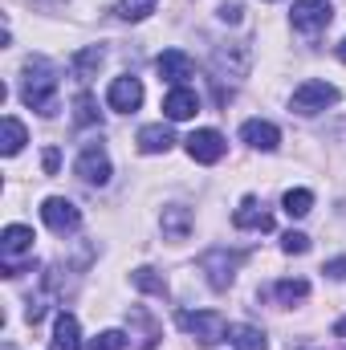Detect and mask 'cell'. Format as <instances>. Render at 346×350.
Wrapping results in <instances>:
<instances>
[{"instance_id":"6da1fadb","label":"cell","mask_w":346,"mask_h":350,"mask_svg":"<svg viewBox=\"0 0 346 350\" xmlns=\"http://www.w3.org/2000/svg\"><path fill=\"white\" fill-rule=\"evenodd\" d=\"M21 98H25V106L37 110V114H53V110H57V70H53L45 57H33V62L25 66Z\"/></svg>"},{"instance_id":"7a4b0ae2","label":"cell","mask_w":346,"mask_h":350,"mask_svg":"<svg viewBox=\"0 0 346 350\" xmlns=\"http://www.w3.org/2000/svg\"><path fill=\"white\" fill-rule=\"evenodd\" d=\"M175 322H179V330L191 334L200 347H216V342L228 338V322H224V314H216V310H179Z\"/></svg>"},{"instance_id":"3957f363","label":"cell","mask_w":346,"mask_h":350,"mask_svg":"<svg viewBox=\"0 0 346 350\" xmlns=\"http://www.w3.org/2000/svg\"><path fill=\"white\" fill-rule=\"evenodd\" d=\"M334 102H338V86L310 78V82H302V86L293 90V98H289V110L310 118V114H322V110H330Z\"/></svg>"},{"instance_id":"277c9868","label":"cell","mask_w":346,"mask_h":350,"mask_svg":"<svg viewBox=\"0 0 346 350\" xmlns=\"http://www.w3.org/2000/svg\"><path fill=\"white\" fill-rule=\"evenodd\" d=\"M245 265V253H228V249H208L200 257V269L208 273V285L212 289H228L237 281V269Z\"/></svg>"},{"instance_id":"5b68a950","label":"cell","mask_w":346,"mask_h":350,"mask_svg":"<svg viewBox=\"0 0 346 350\" xmlns=\"http://www.w3.org/2000/svg\"><path fill=\"white\" fill-rule=\"evenodd\" d=\"M41 220H45L57 237H66V232H78V228H82V208H78L74 200H66V196H49V200L41 204Z\"/></svg>"},{"instance_id":"8992f818","label":"cell","mask_w":346,"mask_h":350,"mask_svg":"<svg viewBox=\"0 0 346 350\" xmlns=\"http://www.w3.org/2000/svg\"><path fill=\"white\" fill-rule=\"evenodd\" d=\"M212 66L220 78H245L253 70V49L245 41H228V45H216L212 53Z\"/></svg>"},{"instance_id":"52a82bcc","label":"cell","mask_w":346,"mask_h":350,"mask_svg":"<svg viewBox=\"0 0 346 350\" xmlns=\"http://www.w3.org/2000/svg\"><path fill=\"white\" fill-rule=\"evenodd\" d=\"M293 29L297 33H318L334 21V4L330 0H293V12H289Z\"/></svg>"},{"instance_id":"ba28073f","label":"cell","mask_w":346,"mask_h":350,"mask_svg":"<svg viewBox=\"0 0 346 350\" xmlns=\"http://www.w3.org/2000/svg\"><path fill=\"white\" fill-rule=\"evenodd\" d=\"M74 175L90 183V187H102V183H110V155L98 147V143H90L82 147V155L74 159Z\"/></svg>"},{"instance_id":"9c48e42d","label":"cell","mask_w":346,"mask_h":350,"mask_svg":"<svg viewBox=\"0 0 346 350\" xmlns=\"http://www.w3.org/2000/svg\"><path fill=\"white\" fill-rule=\"evenodd\" d=\"M183 143H187V155H191L196 163H220V159H224V151H228L224 135H220V131H212V126L191 131Z\"/></svg>"},{"instance_id":"30bf717a","label":"cell","mask_w":346,"mask_h":350,"mask_svg":"<svg viewBox=\"0 0 346 350\" xmlns=\"http://www.w3.org/2000/svg\"><path fill=\"white\" fill-rule=\"evenodd\" d=\"M106 106H110V110H118V114L139 110V106H143V82H139V78H131V74L114 78L110 90H106Z\"/></svg>"},{"instance_id":"8fae6325","label":"cell","mask_w":346,"mask_h":350,"mask_svg":"<svg viewBox=\"0 0 346 350\" xmlns=\"http://www.w3.org/2000/svg\"><path fill=\"white\" fill-rule=\"evenodd\" d=\"M155 70H159V78L172 82V86H183L187 78H196V62H191L183 49H163L159 62H155Z\"/></svg>"},{"instance_id":"7c38bea8","label":"cell","mask_w":346,"mask_h":350,"mask_svg":"<svg viewBox=\"0 0 346 350\" xmlns=\"http://www.w3.org/2000/svg\"><path fill=\"white\" fill-rule=\"evenodd\" d=\"M232 224H237L241 232H273V216L261 208L257 196H245V200H241V208L232 212Z\"/></svg>"},{"instance_id":"4fadbf2b","label":"cell","mask_w":346,"mask_h":350,"mask_svg":"<svg viewBox=\"0 0 346 350\" xmlns=\"http://www.w3.org/2000/svg\"><path fill=\"white\" fill-rule=\"evenodd\" d=\"M196 110H200V98H196L187 86H172L168 90V98H163V114H168L172 122H187V118H196Z\"/></svg>"},{"instance_id":"5bb4252c","label":"cell","mask_w":346,"mask_h":350,"mask_svg":"<svg viewBox=\"0 0 346 350\" xmlns=\"http://www.w3.org/2000/svg\"><path fill=\"white\" fill-rule=\"evenodd\" d=\"M241 139H245L253 151H277V143H281V131H277L273 122H265V118H249V122L241 126Z\"/></svg>"},{"instance_id":"9a60e30c","label":"cell","mask_w":346,"mask_h":350,"mask_svg":"<svg viewBox=\"0 0 346 350\" xmlns=\"http://www.w3.org/2000/svg\"><path fill=\"white\" fill-rule=\"evenodd\" d=\"M33 228H25V224H8L4 232H0V253H4V261H16V257H25V253H33Z\"/></svg>"},{"instance_id":"2e32d148","label":"cell","mask_w":346,"mask_h":350,"mask_svg":"<svg viewBox=\"0 0 346 350\" xmlns=\"http://www.w3.org/2000/svg\"><path fill=\"white\" fill-rule=\"evenodd\" d=\"M49 350H82V326H78V318L74 314H57V322H53V338H49Z\"/></svg>"},{"instance_id":"e0dca14e","label":"cell","mask_w":346,"mask_h":350,"mask_svg":"<svg viewBox=\"0 0 346 350\" xmlns=\"http://www.w3.org/2000/svg\"><path fill=\"white\" fill-rule=\"evenodd\" d=\"M139 151L143 155H168L175 147V135H172V126H163V122H151V126H143L139 131Z\"/></svg>"},{"instance_id":"ac0fdd59","label":"cell","mask_w":346,"mask_h":350,"mask_svg":"<svg viewBox=\"0 0 346 350\" xmlns=\"http://www.w3.org/2000/svg\"><path fill=\"white\" fill-rule=\"evenodd\" d=\"M159 224H163V237H172V241H187V232H191V208H183V204H168L163 208V216H159Z\"/></svg>"},{"instance_id":"d6986e66","label":"cell","mask_w":346,"mask_h":350,"mask_svg":"<svg viewBox=\"0 0 346 350\" xmlns=\"http://www.w3.org/2000/svg\"><path fill=\"white\" fill-rule=\"evenodd\" d=\"M102 62H106V49H102V45H86L82 53H74L70 70H74V78H78V82H90V78L102 70Z\"/></svg>"},{"instance_id":"ffe728a7","label":"cell","mask_w":346,"mask_h":350,"mask_svg":"<svg viewBox=\"0 0 346 350\" xmlns=\"http://www.w3.org/2000/svg\"><path fill=\"white\" fill-rule=\"evenodd\" d=\"M228 342L237 350H269V338L261 334L257 326H245V322H232L228 326Z\"/></svg>"},{"instance_id":"44dd1931","label":"cell","mask_w":346,"mask_h":350,"mask_svg":"<svg viewBox=\"0 0 346 350\" xmlns=\"http://www.w3.org/2000/svg\"><path fill=\"white\" fill-rule=\"evenodd\" d=\"M273 293H277L281 306H293V301H306L310 297V281L306 277H285V281L273 285Z\"/></svg>"},{"instance_id":"7402d4cb","label":"cell","mask_w":346,"mask_h":350,"mask_svg":"<svg viewBox=\"0 0 346 350\" xmlns=\"http://www.w3.org/2000/svg\"><path fill=\"white\" fill-rule=\"evenodd\" d=\"M0 131H4V135H0V155H16V151H21V147L29 143V139H25V126H21V122H16L12 114H8V118L0 122Z\"/></svg>"},{"instance_id":"603a6c76","label":"cell","mask_w":346,"mask_h":350,"mask_svg":"<svg viewBox=\"0 0 346 350\" xmlns=\"http://www.w3.org/2000/svg\"><path fill=\"white\" fill-rule=\"evenodd\" d=\"M281 208H285V216L302 220V216H310V208H314V191H306V187H289L285 200H281Z\"/></svg>"},{"instance_id":"cb8c5ba5","label":"cell","mask_w":346,"mask_h":350,"mask_svg":"<svg viewBox=\"0 0 346 350\" xmlns=\"http://www.w3.org/2000/svg\"><path fill=\"white\" fill-rule=\"evenodd\" d=\"M131 285H135V289H143V293L168 297V281H163L155 269H135V273H131Z\"/></svg>"},{"instance_id":"d4e9b609","label":"cell","mask_w":346,"mask_h":350,"mask_svg":"<svg viewBox=\"0 0 346 350\" xmlns=\"http://www.w3.org/2000/svg\"><path fill=\"white\" fill-rule=\"evenodd\" d=\"M155 4L159 0H118V16L122 21H147L155 12Z\"/></svg>"},{"instance_id":"484cf974","label":"cell","mask_w":346,"mask_h":350,"mask_svg":"<svg viewBox=\"0 0 346 350\" xmlns=\"http://www.w3.org/2000/svg\"><path fill=\"white\" fill-rule=\"evenodd\" d=\"M74 122H78V126H94V122H98V102H94L90 94H78V98H74Z\"/></svg>"},{"instance_id":"4316f807","label":"cell","mask_w":346,"mask_h":350,"mask_svg":"<svg viewBox=\"0 0 346 350\" xmlns=\"http://www.w3.org/2000/svg\"><path fill=\"white\" fill-rule=\"evenodd\" d=\"M131 318L143 326V347H139V350H151L155 342H159V326H155V318H151L147 310H131Z\"/></svg>"},{"instance_id":"83f0119b","label":"cell","mask_w":346,"mask_h":350,"mask_svg":"<svg viewBox=\"0 0 346 350\" xmlns=\"http://www.w3.org/2000/svg\"><path fill=\"white\" fill-rule=\"evenodd\" d=\"M86 350H127V334L122 330H102L98 338H90Z\"/></svg>"},{"instance_id":"f1b7e54d","label":"cell","mask_w":346,"mask_h":350,"mask_svg":"<svg viewBox=\"0 0 346 350\" xmlns=\"http://www.w3.org/2000/svg\"><path fill=\"white\" fill-rule=\"evenodd\" d=\"M281 249H285L289 257H293V253L302 257V253H310V237H306V232H293V228H289V232L281 237Z\"/></svg>"},{"instance_id":"f546056e","label":"cell","mask_w":346,"mask_h":350,"mask_svg":"<svg viewBox=\"0 0 346 350\" xmlns=\"http://www.w3.org/2000/svg\"><path fill=\"white\" fill-rule=\"evenodd\" d=\"M241 12H245V8H241L237 0H224V4H220V21H224V25H237Z\"/></svg>"},{"instance_id":"4dcf8cb0","label":"cell","mask_w":346,"mask_h":350,"mask_svg":"<svg viewBox=\"0 0 346 350\" xmlns=\"http://www.w3.org/2000/svg\"><path fill=\"white\" fill-rule=\"evenodd\" d=\"M41 167H45V175H57V167H62V155H57V147H45V155H41Z\"/></svg>"},{"instance_id":"1f68e13d","label":"cell","mask_w":346,"mask_h":350,"mask_svg":"<svg viewBox=\"0 0 346 350\" xmlns=\"http://www.w3.org/2000/svg\"><path fill=\"white\" fill-rule=\"evenodd\" d=\"M326 277H334V281H346V257H334V261H326V269H322Z\"/></svg>"},{"instance_id":"d6a6232c","label":"cell","mask_w":346,"mask_h":350,"mask_svg":"<svg viewBox=\"0 0 346 350\" xmlns=\"http://www.w3.org/2000/svg\"><path fill=\"white\" fill-rule=\"evenodd\" d=\"M334 338H346V318L338 322V326H334Z\"/></svg>"},{"instance_id":"836d02e7","label":"cell","mask_w":346,"mask_h":350,"mask_svg":"<svg viewBox=\"0 0 346 350\" xmlns=\"http://www.w3.org/2000/svg\"><path fill=\"white\" fill-rule=\"evenodd\" d=\"M338 57H343V62H346V37H343V45H338Z\"/></svg>"},{"instance_id":"e575fe53","label":"cell","mask_w":346,"mask_h":350,"mask_svg":"<svg viewBox=\"0 0 346 350\" xmlns=\"http://www.w3.org/2000/svg\"><path fill=\"white\" fill-rule=\"evenodd\" d=\"M37 4H45V8H53V4H62V0H37Z\"/></svg>"}]
</instances>
